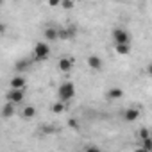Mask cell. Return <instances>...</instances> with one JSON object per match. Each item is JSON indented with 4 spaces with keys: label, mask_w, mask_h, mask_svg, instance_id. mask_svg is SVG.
I'll return each mask as SVG.
<instances>
[{
    "label": "cell",
    "mask_w": 152,
    "mask_h": 152,
    "mask_svg": "<svg viewBox=\"0 0 152 152\" xmlns=\"http://www.w3.org/2000/svg\"><path fill=\"white\" fill-rule=\"evenodd\" d=\"M43 38L48 39V41H56L59 39V29H54V27H47L45 32H43Z\"/></svg>",
    "instance_id": "obj_7"
},
{
    "label": "cell",
    "mask_w": 152,
    "mask_h": 152,
    "mask_svg": "<svg viewBox=\"0 0 152 152\" xmlns=\"http://www.w3.org/2000/svg\"><path fill=\"white\" fill-rule=\"evenodd\" d=\"M16 2H20V0H16Z\"/></svg>",
    "instance_id": "obj_22"
},
{
    "label": "cell",
    "mask_w": 152,
    "mask_h": 152,
    "mask_svg": "<svg viewBox=\"0 0 152 152\" xmlns=\"http://www.w3.org/2000/svg\"><path fill=\"white\" fill-rule=\"evenodd\" d=\"M143 150H152V138L143 140Z\"/></svg>",
    "instance_id": "obj_16"
},
{
    "label": "cell",
    "mask_w": 152,
    "mask_h": 152,
    "mask_svg": "<svg viewBox=\"0 0 152 152\" xmlns=\"http://www.w3.org/2000/svg\"><path fill=\"white\" fill-rule=\"evenodd\" d=\"M115 50L120 56H127L131 52V43H115Z\"/></svg>",
    "instance_id": "obj_8"
},
{
    "label": "cell",
    "mask_w": 152,
    "mask_h": 152,
    "mask_svg": "<svg viewBox=\"0 0 152 152\" xmlns=\"http://www.w3.org/2000/svg\"><path fill=\"white\" fill-rule=\"evenodd\" d=\"M140 138H141V140H145V138H150V132H148V129H145V127H143V129L140 131Z\"/></svg>",
    "instance_id": "obj_17"
},
{
    "label": "cell",
    "mask_w": 152,
    "mask_h": 152,
    "mask_svg": "<svg viewBox=\"0 0 152 152\" xmlns=\"http://www.w3.org/2000/svg\"><path fill=\"white\" fill-rule=\"evenodd\" d=\"M52 113H56V115H59V113H63L64 111V104H63V100L61 102H56V104H52Z\"/></svg>",
    "instance_id": "obj_14"
},
{
    "label": "cell",
    "mask_w": 152,
    "mask_h": 152,
    "mask_svg": "<svg viewBox=\"0 0 152 152\" xmlns=\"http://www.w3.org/2000/svg\"><path fill=\"white\" fill-rule=\"evenodd\" d=\"M2 115H4V118H9V116H13V115H15V102H7V104L4 106V111H2Z\"/></svg>",
    "instance_id": "obj_11"
},
{
    "label": "cell",
    "mask_w": 152,
    "mask_h": 152,
    "mask_svg": "<svg viewBox=\"0 0 152 152\" xmlns=\"http://www.w3.org/2000/svg\"><path fill=\"white\" fill-rule=\"evenodd\" d=\"M34 56H36V59H47V57L50 56V47H48V43H43V41L36 43V47H34Z\"/></svg>",
    "instance_id": "obj_2"
},
{
    "label": "cell",
    "mask_w": 152,
    "mask_h": 152,
    "mask_svg": "<svg viewBox=\"0 0 152 152\" xmlns=\"http://www.w3.org/2000/svg\"><path fill=\"white\" fill-rule=\"evenodd\" d=\"M68 125L73 127V129H77V127H79V122L75 120V118H70V120H68Z\"/></svg>",
    "instance_id": "obj_19"
},
{
    "label": "cell",
    "mask_w": 152,
    "mask_h": 152,
    "mask_svg": "<svg viewBox=\"0 0 152 152\" xmlns=\"http://www.w3.org/2000/svg\"><path fill=\"white\" fill-rule=\"evenodd\" d=\"M73 0H63V2H61V7L63 9H73Z\"/></svg>",
    "instance_id": "obj_15"
},
{
    "label": "cell",
    "mask_w": 152,
    "mask_h": 152,
    "mask_svg": "<svg viewBox=\"0 0 152 152\" xmlns=\"http://www.w3.org/2000/svg\"><path fill=\"white\" fill-rule=\"evenodd\" d=\"M25 93H23V88H11V91L7 93V100L9 102H15V104H20L23 100Z\"/></svg>",
    "instance_id": "obj_3"
},
{
    "label": "cell",
    "mask_w": 152,
    "mask_h": 152,
    "mask_svg": "<svg viewBox=\"0 0 152 152\" xmlns=\"http://www.w3.org/2000/svg\"><path fill=\"white\" fill-rule=\"evenodd\" d=\"M73 95H75V86H73L72 83H63V84L57 88V97H59V100H63V102L72 100Z\"/></svg>",
    "instance_id": "obj_1"
},
{
    "label": "cell",
    "mask_w": 152,
    "mask_h": 152,
    "mask_svg": "<svg viewBox=\"0 0 152 152\" xmlns=\"http://www.w3.org/2000/svg\"><path fill=\"white\" fill-rule=\"evenodd\" d=\"M61 2L63 0H48V6L50 7H57V6H61Z\"/></svg>",
    "instance_id": "obj_20"
},
{
    "label": "cell",
    "mask_w": 152,
    "mask_h": 152,
    "mask_svg": "<svg viewBox=\"0 0 152 152\" xmlns=\"http://www.w3.org/2000/svg\"><path fill=\"white\" fill-rule=\"evenodd\" d=\"M88 66H90L91 70L99 72V70H102L104 63H102V59H100L99 56H90V57H88Z\"/></svg>",
    "instance_id": "obj_5"
},
{
    "label": "cell",
    "mask_w": 152,
    "mask_h": 152,
    "mask_svg": "<svg viewBox=\"0 0 152 152\" xmlns=\"http://www.w3.org/2000/svg\"><path fill=\"white\" fill-rule=\"evenodd\" d=\"M138 116H140V111L134 109V107H131V109H127V111L124 113V118H125L127 122H134V120H138Z\"/></svg>",
    "instance_id": "obj_9"
},
{
    "label": "cell",
    "mask_w": 152,
    "mask_h": 152,
    "mask_svg": "<svg viewBox=\"0 0 152 152\" xmlns=\"http://www.w3.org/2000/svg\"><path fill=\"white\" fill-rule=\"evenodd\" d=\"M57 66H59V70H61V72H64V73H68V72H72V68H73V59H68V57H63V59H59V63H57Z\"/></svg>",
    "instance_id": "obj_6"
},
{
    "label": "cell",
    "mask_w": 152,
    "mask_h": 152,
    "mask_svg": "<svg viewBox=\"0 0 152 152\" xmlns=\"http://www.w3.org/2000/svg\"><path fill=\"white\" fill-rule=\"evenodd\" d=\"M147 70H148V75H150V77H152V63H150V64L147 66Z\"/></svg>",
    "instance_id": "obj_21"
},
{
    "label": "cell",
    "mask_w": 152,
    "mask_h": 152,
    "mask_svg": "<svg viewBox=\"0 0 152 152\" xmlns=\"http://www.w3.org/2000/svg\"><path fill=\"white\" fill-rule=\"evenodd\" d=\"M25 86V79L20 77V75H16V77L11 79V88H23Z\"/></svg>",
    "instance_id": "obj_12"
},
{
    "label": "cell",
    "mask_w": 152,
    "mask_h": 152,
    "mask_svg": "<svg viewBox=\"0 0 152 152\" xmlns=\"http://www.w3.org/2000/svg\"><path fill=\"white\" fill-rule=\"evenodd\" d=\"M106 95H107L109 100H115V99H122V97H124V91H122L120 88H111Z\"/></svg>",
    "instance_id": "obj_10"
},
{
    "label": "cell",
    "mask_w": 152,
    "mask_h": 152,
    "mask_svg": "<svg viewBox=\"0 0 152 152\" xmlns=\"http://www.w3.org/2000/svg\"><path fill=\"white\" fill-rule=\"evenodd\" d=\"M34 115H36V107H34V106L23 107V118H32Z\"/></svg>",
    "instance_id": "obj_13"
},
{
    "label": "cell",
    "mask_w": 152,
    "mask_h": 152,
    "mask_svg": "<svg viewBox=\"0 0 152 152\" xmlns=\"http://www.w3.org/2000/svg\"><path fill=\"white\" fill-rule=\"evenodd\" d=\"M113 39H115V43H131V36L124 29H115L113 31Z\"/></svg>",
    "instance_id": "obj_4"
},
{
    "label": "cell",
    "mask_w": 152,
    "mask_h": 152,
    "mask_svg": "<svg viewBox=\"0 0 152 152\" xmlns=\"http://www.w3.org/2000/svg\"><path fill=\"white\" fill-rule=\"evenodd\" d=\"M27 64H29L27 61H20V63H16V66H15V68H16V70H25V68H27Z\"/></svg>",
    "instance_id": "obj_18"
}]
</instances>
